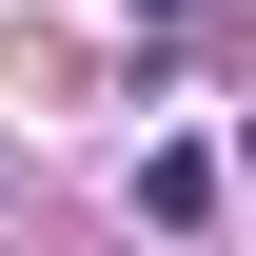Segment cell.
I'll use <instances>...</instances> for the list:
<instances>
[{
  "mask_svg": "<svg viewBox=\"0 0 256 256\" xmlns=\"http://www.w3.org/2000/svg\"><path fill=\"white\" fill-rule=\"evenodd\" d=\"M158 20H197V0H158Z\"/></svg>",
  "mask_w": 256,
  "mask_h": 256,
  "instance_id": "7a4b0ae2",
  "label": "cell"
},
{
  "mask_svg": "<svg viewBox=\"0 0 256 256\" xmlns=\"http://www.w3.org/2000/svg\"><path fill=\"white\" fill-rule=\"evenodd\" d=\"M138 217H158V236H197V217H217V158H197V138H158V158H138Z\"/></svg>",
  "mask_w": 256,
  "mask_h": 256,
  "instance_id": "6da1fadb",
  "label": "cell"
},
{
  "mask_svg": "<svg viewBox=\"0 0 256 256\" xmlns=\"http://www.w3.org/2000/svg\"><path fill=\"white\" fill-rule=\"evenodd\" d=\"M236 158H256V138H236Z\"/></svg>",
  "mask_w": 256,
  "mask_h": 256,
  "instance_id": "3957f363",
  "label": "cell"
}]
</instances>
